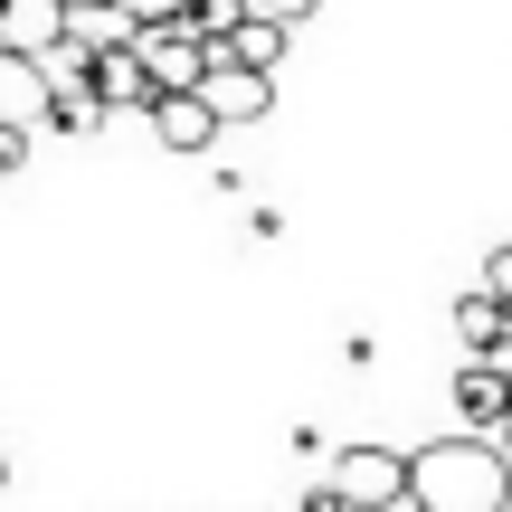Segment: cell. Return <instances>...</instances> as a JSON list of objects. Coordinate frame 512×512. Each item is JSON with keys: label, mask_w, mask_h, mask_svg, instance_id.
<instances>
[{"label": "cell", "mask_w": 512, "mask_h": 512, "mask_svg": "<svg viewBox=\"0 0 512 512\" xmlns=\"http://www.w3.org/2000/svg\"><path fill=\"white\" fill-rule=\"evenodd\" d=\"M512 503V465L494 456V437H437L408 456V512H503Z\"/></svg>", "instance_id": "cell-1"}, {"label": "cell", "mask_w": 512, "mask_h": 512, "mask_svg": "<svg viewBox=\"0 0 512 512\" xmlns=\"http://www.w3.org/2000/svg\"><path fill=\"white\" fill-rule=\"evenodd\" d=\"M323 484L351 512H389V503H408V456H399V446H342Z\"/></svg>", "instance_id": "cell-2"}, {"label": "cell", "mask_w": 512, "mask_h": 512, "mask_svg": "<svg viewBox=\"0 0 512 512\" xmlns=\"http://www.w3.org/2000/svg\"><path fill=\"white\" fill-rule=\"evenodd\" d=\"M133 57L152 67V86H162V95H200L209 86V38H190V29H143V38H133Z\"/></svg>", "instance_id": "cell-3"}, {"label": "cell", "mask_w": 512, "mask_h": 512, "mask_svg": "<svg viewBox=\"0 0 512 512\" xmlns=\"http://www.w3.org/2000/svg\"><path fill=\"white\" fill-rule=\"evenodd\" d=\"M67 48V0H0V57H57Z\"/></svg>", "instance_id": "cell-4"}, {"label": "cell", "mask_w": 512, "mask_h": 512, "mask_svg": "<svg viewBox=\"0 0 512 512\" xmlns=\"http://www.w3.org/2000/svg\"><path fill=\"white\" fill-rule=\"evenodd\" d=\"M152 133H162V152H209L219 143V114H209V95H152V114H143Z\"/></svg>", "instance_id": "cell-5"}, {"label": "cell", "mask_w": 512, "mask_h": 512, "mask_svg": "<svg viewBox=\"0 0 512 512\" xmlns=\"http://www.w3.org/2000/svg\"><path fill=\"white\" fill-rule=\"evenodd\" d=\"M152 95H162V86H152V67L133 48L95 57V105H105V114H152Z\"/></svg>", "instance_id": "cell-6"}, {"label": "cell", "mask_w": 512, "mask_h": 512, "mask_svg": "<svg viewBox=\"0 0 512 512\" xmlns=\"http://www.w3.org/2000/svg\"><path fill=\"white\" fill-rule=\"evenodd\" d=\"M456 418H465V437H494V427L512 418V380H494L484 361H465L456 370Z\"/></svg>", "instance_id": "cell-7"}, {"label": "cell", "mask_w": 512, "mask_h": 512, "mask_svg": "<svg viewBox=\"0 0 512 512\" xmlns=\"http://www.w3.org/2000/svg\"><path fill=\"white\" fill-rule=\"evenodd\" d=\"M209 114H219V124H256V114L275 105V76H256V67H209Z\"/></svg>", "instance_id": "cell-8"}, {"label": "cell", "mask_w": 512, "mask_h": 512, "mask_svg": "<svg viewBox=\"0 0 512 512\" xmlns=\"http://www.w3.org/2000/svg\"><path fill=\"white\" fill-rule=\"evenodd\" d=\"M48 67H38V57H0V124H48Z\"/></svg>", "instance_id": "cell-9"}, {"label": "cell", "mask_w": 512, "mask_h": 512, "mask_svg": "<svg viewBox=\"0 0 512 512\" xmlns=\"http://www.w3.org/2000/svg\"><path fill=\"white\" fill-rule=\"evenodd\" d=\"M285 38H294V29H275V19H238V29H228L219 48H209V67H256V76H275Z\"/></svg>", "instance_id": "cell-10"}, {"label": "cell", "mask_w": 512, "mask_h": 512, "mask_svg": "<svg viewBox=\"0 0 512 512\" xmlns=\"http://www.w3.org/2000/svg\"><path fill=\"white\" fill-rule=\"evenodd\" d=\"M503 332H512V313H503L484 285H475V294H456V342H465V361H484V351H494Z\"/></svg>", "instance_id": "cell-11"}, {"label": "cell", "mask_w": 512, "mask_h": 512, "mask_svg": "<svg viewBox=\"0 0 512 512\" xmlns=\"http://www.w3.org/2000/svg\"><path fill=\"white\" fill-rule=\"evenodd\" d=\"M95 124H105V105H95V67H86V86H57L48 95V124H38V133H95Z\"/></svg>", "instance_id": "cell-12"}, {"label": "cell", "mask_w": 512, "mask_h": 512, "mask_svg": "<svg viewBox=\"0 0 512 512\" xmlns=\"http://www.w3.org/2000/svg\"><path fill=\"white\" fill-rule=\"evenodd\" d=\"M114 10H124V19H133V38H143V29H181L190 0H114Z\"/></svg>", "instance_id": "cell-13"}, {"label": "cell", "mask_w": 512, "mask_h": 512, "mask_svg": "<svg viewBox=\"0 0 512 512\" xmlns=\"http://www.w3.org/2000/svg\"><path fill=\"white\" fill-rule=\"evenodd\" d=\"M238 10H247V19H275V29H304L313 0H238Z\"/></svg>", "instance_id": "cell-14"}, {"label": "cell", "mask_w": 512, "mask_h": 512, "mask_svg": "<svg viewBox=\"0 0 512 512\" xmlns=\"http://www.w3.org/2000/svg\"><path fill=\"white\" fill-rule=\"evenodd\" d=\"M484 294H494V304L512 313V247H494V256H484Z\"/></svg>", "instance_id": "cell-15"}, {"label": "cell", "mask_w": 512, "mask_h": 512, "mask_svg": "<svg viewBox=\"0 0 512 512\" xmlns=\"http://www.w3.org/2000/svg\"><path fill=\"white\" fill-rule=\"evenodd\" d=\"M29 162V124H0V171H19Z\"/></svg>", "instance_id": "cell-16"}, {"label": "cell", "mask_w": 512, "mask_h": 512, "mask_svg": "<svg viewBox=\"0 0 512 512\" xmlns=\"http://www.w3.org/2000/svg\"><path fill=\"white\" fill-rule=\"evenodd\" d=\"M304 512H351V503L332 494V484H313V494H304Z\"/></svg>", "instance_id": "cell-17"}, {"label": "cell", "mask_w": 512, "mask_h": 512, "mask_svg": "<svg viewBox=\"0 0 512 512\" xmlns=\"http://www.w3.org/2000/svg\"><path fill=\"white\" fill-rule=\"evenodd\" d=\"M0 484H10V456H0Z\"/></svg>", "instance_id": "cell-18"}]
</instances>
